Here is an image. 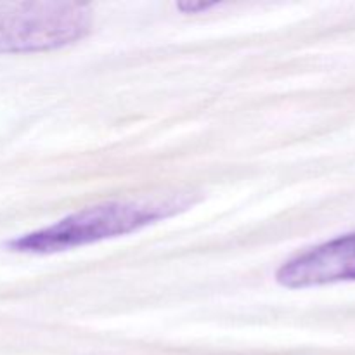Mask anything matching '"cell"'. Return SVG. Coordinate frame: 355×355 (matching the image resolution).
<instances>
[{
	"mask_svg": "<svg viewBox=\"0 0 355 355\" xmlns=\"http://www.w3.org/2000/svg\"><path fill=\"white\" fill-rule=\"evenodd\" d=\"M187 207L189 200L180 196L158 201H111L83 208L49 227L12 239L7 246L12 252L35 255L64 252L130 234L146 225L172 217Z\"/></svg>",
	"mask_w": 355,
	"mask_h": 355,
	"instance_id": "obj_1",
	"label": "cell"
},
{
	"mask_svg": "<svg viewBox=\"0 0 355 355\" xmlns=\"http://www.w3.org/2000/svg\"><path fill=\"white\" fill-rule=\"evenodd\" d=\"M92 10L78 2L0 0V54L61 49L85 37Z\"/></svg>",
	"mask_w": 355,
	"mask_h": 355,
	"instance_id": "obj_2",
	"label": "cell"
},
{
	"mask_svg": "<svg viewBox=\"0 0 355 355\" xmlns=\"http://www.w3.org/2000/svg\"><path fill=\"white\" fill-rule=\"evenodd\" d=\"M276 279L281 286L291 290L355 281V232L288 260L277 270Z\"/></svg>",
	"mask_w": 355,
	"mask_h": 355,
	"instance_id": "obj_3",
	"label": "cell"
},
{
	"mask_svg": "<svg viewBox=\"0 0 355 355\" xmlns=\"http://www.w3.org/2000/svg\"><path fill=\"white\" fill-rule=\"evenodd\" d=\"M215 6H217L215 2H179L177 3V7H179V9L186 14L200 12V10H208Z\"/></svg>",
	"mask_w": 355,
	"mask_h": 355,
	"instance_id": "obj_4",
	"label": "cell"
}]
</instances>
